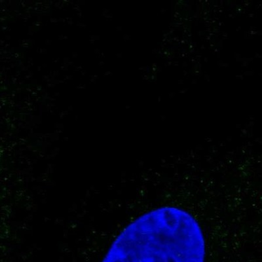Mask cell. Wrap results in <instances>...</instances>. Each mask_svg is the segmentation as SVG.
<instances>
[{
	"mask_svg": "<svg viewBox=\"0 0 262 262\" xmlns=\"http://www.w3.org/2000/svg\"><path fill=\"white\" fill-rule=\"evenodd\" d=\"M202 250L167 224L144 221L126 227L102 262H205Z\"/></svg>",
	"mask_w": 262,
	"mask_h": 262,
	"instance_id": "cell-1",
	"label": "cell"
}]
</instances>
